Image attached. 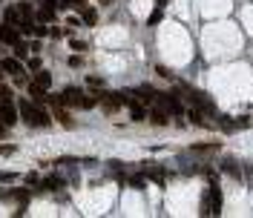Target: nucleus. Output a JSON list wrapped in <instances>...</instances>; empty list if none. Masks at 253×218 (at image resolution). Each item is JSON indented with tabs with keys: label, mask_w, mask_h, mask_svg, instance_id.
Here are the masks:
<instances>
[{
	"label": "nucleus",
	"mask_w": 253,
	"mask_h": 218,
	"mask_svg": "<svg viewBox=\"0 0 253 218\" xmlns=\"http://www.w3.org/2000/svg\"><path fill=\"white\" fill-rule=\"evenodd\" d=\"M124 103L130 106V115H133V121H147V115H150V112H147V109H144L138 101H133V98H127V95H124Z\"/></svg>",
	"instance_id": "obj_7"
},
{
	"label": "nucleus",
	"mask_w": 253,
	"mask_h": 218,
	"mask_svg": "<svg viewBox=\"0 0 253 218\" xmlns=\"http://www.w3.org/2000/svg\"><path fill=\"white\" fill-rule=\"evenodd\" d=\"M158 101H161V106H164L167 112H173V115H181V112H184V106H181V101H179L176 92H164V95H158Z\"/></svg>",
	"instance_id": "obj_4"
},
{
	"label": "nucleus",
	"mask_w": 253,
	"mask_h": 218,
	"mask_svg": "<svg viewBox=\"0 0 253 218\" xmlns=\"http://www.w3.org/2000/svg\"><path fill=\"white\" fill-rule=\"evenodd\" d=\"M0 69H3L6 75H20V72H23L17 58H3V61H0Z\"/></svg>",
	"instance_id": "obj_14"
},
{
	"label": "nucleus",
	"mask_w": 253,
	"mask_h": 218,
	"mask_svg": "<svg viewBox=\"0 0 253 218\" xmlns=\"http://www.w3.org/2000/svg\"><path fill=\"white\" fill-rule=\"evenodd\" d=\"M81 101H84V92H81L78 86L64 89V103H67V106H81Z\"/></svg>",
	"instance_id": "obj_8"
},
{
	"label": "nucleus",
	"mask_w": 253,
	"mask_h": 218,
	"mask_svg": "<svg viewBox=\"0 0 253 218\" xmlns=\"http://www.w3.org/2000/svg\"><path fill=\"white\" fill-rule=\"evenodd\" d=\"M3 23H6V26H17V23H20V9H17V6H6Z\"/></svg>",
	"instance_id": "obj_15"
},
{
	"label": "nucleus",
	"mask_w": 253,
	"mask_h": 218,
	"mask_svg": "<svg viewBox=\"0 0 253 218\" xmlns=\"http://www.w3.org/2000/svg\"><path fill=\"white\" fill-rule=\"evenodd\" d=\"M58 3H61V6H72V0H58Z\"/></svg>",
	"instance_id": "obj_34"
},
{
	"label": "nucleus",
	"mask_w": 253,
	"mask_h": 218,
	"mask_svg": "<svg viewBox=\"0 0 253 218\" xmlns=\"http://www.w3.org/2000/svg\"><path fill=\"white\" fill-rule=\"evenodd\" d=\"M29 98H32L35 103H43V101H46V89H43V86H37L32 81V84H29Z\"/></svg>",
	"instance_id": "obj_16"
},
{
	"label": "nucleus",
	"mask_w": 253,
	"mask_h": 218,
	"mask_svg": "<svg viewBox=\"0 0 253 218\" xmlns=\"http://www.w3.org/2000/svg\"><path fill=\"white\" fill-rule=\"evenodd\" d=\"M40 184H43V189H49V192H58V189L64 187V178H61V175H49V178H43Z\"/></svg>",
	"instance_id": "obj_17"
},
{
	"label": "nucleus",
	"mask_w": 253,
	"mask_h": 218,
	"mask_svg": "<svg viewBox=\"0 0 253 218\" xmlns=\"http://www.w3.org/2000/svg\"><path fill=\"white\" fill-rule=\"evenodd\" d=\"M135 92H138V101L141 103H155L158 101V92H155L152 86H138Z\"/></svg>",
	"instance_id": "obj_11"
},
{
	"label": "nucleus",
	"mask_w": 253,
	"mask_h": 218,
	"mask_svg": "<svg viewBox=\"0 0 253 218\" xmlns=\"http://www.w3.org/2000/svg\"><path fill=\"white\" fill-rule=\"evenodd\" d=\"M26 184H40V178H37V175H35V172H29V175H26Z\"/></svg>",
	"instance_id": "obj_31"
},
{
	"label": "nucleus",
	"mask_w": 253,
	"mask_h": 218,
	"mask_svg": "<svg viewBox=\"0 0 253 218\" xmlns=\"http://www.w3.org/2000/svg\"><path fill=\"white\" fill-rule=\"evenodd\" d=\"M58 0H43V6L37 9V20L40 23H49V20H55V15H58Z\"/></svg>",
	"instance_id": "obj_5"
},
{
	"label": "nucleus",
	"mask_w": 253,
	"mask_h": 218,
	"mask_svg": "<svg viewBox=\"0 0 253 218\" xmlns=\"http://www.w3.org/2000/svg\"><path fill=\"white\" fill-rule=\"evenodd\" d=\"M187 98H190V103H193V106H199V109H204V112H216V109H213V103H210V98H207L204 92L190 89V92H187Z\"/></svg>",
	"instance_id": "obj_6"
},
{
	"label": "nucleus",
	"mask_w": 253,
	"mask_h": 218,
	"mask_svg": "<svg viewBox=\"0 0 253 218\" xmlns=\"http://www.w3.org/2000/svg\"><path fill=\"white\" fill-rule=\"evenodd\" d=\"M86 84H89V86H104V78H98V75H89V78H86Z\"/></svg>",
	"instance_id": "obj_27"
},
{
	"label": "nucleus",
	"mask_w": 253,
	"mask_h": 218,
	"mask_svg": "<svg viewBox=\"0 0 253 218\" xmlns=\"http://www.w3.org/2000/svg\"><path fill=\"white\" fill-rule=\"evenodd\" d=\"M3 201H20V204H26V201H29V189H6V192H3Z\"/></svg>",
	"instance_id": "obj_13"
},
{
	"label": "nucleus",
	"mask_w": 253,
	"mask_h": 218,
	"mask_svg": "<svg viewBox=\"0 0 253 218\" xmlns=\"http://www.w3.org/2000/svg\"><path fill=\"white\" fill-rule=\"evenodd\" d=\"M81 20H84L86 26H95V20H98V12H95V9H84V12H81Z\"/></svg>",
	"instance_id": "obj_21"
},
{
	"label": "nucleus",
	"mask_w": 253,
	"mask_h": 218,
	"mask_svg": "<svg viewBox=\"0 0 253 218\" xmlns=\"http://www.w3.org/2000/svg\"><path fill=\"white\" fill-rule=\"evenodd\" d=\"M69 66L78 69V66H81V58H78V55H72V58H69Z\"/></svg>",
	"instance_id": "obj_32"
},
{
	"label": "nucleus",
	"mask_w": 253,
	"mask_h": 218,
	"mask_svg": "<svg viewBox=\"0 0 253 218\" xmlns=\"http://www.w3.org/2000/svg\"><path fill=\"white\" fill-rule=\"evenodd\" d=\"M17 109H20V118L29 124V126H52V118H49V112H43L40 109V103H32V101H20L17 103Z\"/></svg>",
	"instance_id": "obj_1"
},
{
	"label": "nucleus",
	"mask_w": 253,
	"mask_h": 218,
	"mask_svg": "<svg viewBox=\"0 0 253 218\" xmlns=\"http://www.w3.org/2000/svg\"><path fill=\"white\" fill-rule=\"evenodd\" d=\"M219 126L224 129V132H236V129H239V124H236V121H230L227 115H219Z\"/></svg>",
	"instance_id": "obj_20"
},
{
	"label": "nucleus",
	"mask_w": 253,
	"mask_h": 218,
	"mask_svg": "<svg viewBox=\"0 0 253 218\" xmlns=\"http://www.w3.org/2000/svg\"><path fill=\"white\" fill-rule=\"evenodd\" d=\"M101 106L104 112H118L124 106V92H101Z\"/></svg>",
	"instance_id": "obj_3"
},
{
	"label": "nucleus",
	"mask_w": 253,
	"mask_h": 218,
	"mask_svg": "<svg viewBox=\"0 0 253 218\" xmlns=\"http://www.w3.org/2000/svg\"><path fill=\"white\" fill-rule=\"evenodd\" d=\"M15 55H17V58H26V55H29V46H26L23 40H20V43H15Z\"/></svg>",
	"instance_id": "obj_25"
},
{
	"label": "nucleus",
	"mask_w": 253,
	"mask_h": 218,
	"mask_svg": "<svg viewBox=\"0 0 253 218\" xmlns=\"http://www.w3.org/2000/svg\"><path fill=\"white\" fill-rule=\"evenodd\" d=\"M72 6H75L78 12H84V9H86V0H72Z\"/></svg>",
	"instance_id": "obj_33"
},
{
	"label": "nucleus",
	"mask_w": 253,
	"mask_h": 218,
	"mask_svg": "<svg viewBox=\"0 0 253 218\" xmlns=\"http://www.w3.org/2000/svg\"><path fill=\"white\" fill-rule=\"evenodd\" d=\"M221 169H224L227 175H233V178H242V172H239V167H236V158H230V155L221 161Z\"/></svg>",
	"instance_id": "obj_18"
},
{
	"label": "nucleus",
	"mask_w": 253,
	"mask_h": 218,
	"mask_svg": "<svg viewBox=\"0 0 253 218\" xmlns=\"http://www.w3.org/2000/svg\"><path fill=\"white\" fill-rule=\"evenodd\" d=\"M155 124V126H167L170 124V112L164 109V106H155V109H150V115H147Z\"/></svg>",
	"instance_id": "obj_9"
},
{
	"label": "nucleus",
	"mask_w": 253,
	"mask_h": 218,
	"mask_svg": "<svg viewBox=\"0 0 253 218\" xmlns=\"http://www.w3.org/2000/svg\"><path fill=\"white\" fill-rule=\"evenodd\" d=\"M72 49H75V52H84L86 43H84V40H72Z\"/></svg>",
	"instance_id": "obj_30"
},
{
	"label": "nucleus",
	"mask_w": 253,
	"mask_h": 218,
	"mask_svg": "<svg viewBox=\"0 0 253 218\" xmlns=\"http://www.w3.org/2000/svg\"><path fill=\"white\" fill-rule=\"evenodd\" d=\"M17 118H20V109H17V103L9 98V101H0V124H6V126H15Z\"/></svg>",
	"instance_id": "obj_2"
},
{
	"label": "nucleus",
	"mask_w": 253,
	"mask_h": 218,
	"mask_svg": "<svg viewBox=\"0 0 253 218\" xmlns=\"http://www.w3.org/2000/svg\"><path fill=\"white\" fill-rule=\"evenodd\" d=\"M0 40H3L6 46L20 43V32H17V26H15V29H12V26H9V29H3V26H0Z\"/></svg>",
	"instance_id": "obj_10"
},
{
	"label": "nucleus",
	"mask_w": 253,
	"mask_h": 218,
	"mask_svg": "<svg viewBox=\"0 0 253 218\" xmlns=\"http://www.w3.org/2000/svg\"><path fill=\"white\" fill-rule=\"evenodd\" d=\"M35 84L43 86V89H49L52 86V75L46 72V69H37V72H35Z\"/></svg>",
	"instance_id": "obj_19"
},
{
	"label": "nucleus",
	"mask_w": 253,
	"mask_h": 218,
	"mask_svg": "<svg viewBox=\"0 0 253 218\" xmlns=\"http://www.w3.org/2000/svg\"><path fill=\"white\" fill-rule=\"evenodd\" d=\"M15 178H17L15 172H0V181H3V184H12Z\"/></svg>",
	"instance_id": "obj_26"
},
{
	"label": "nucleus",
	"mask_w": 253,
	"mask_h": 218,
	"mask_svg": "<svg viewBox=\"0 0 253 218\" xmlns=\"http://www.w3.org/2000/svg\"><path fill=\"white\" fill-rule=\"evenodd\" d=\"M52 109H55V118H58V121L67 126V129H72V126H75V121L69 118V112H67V106H64V103H55Z\"/></svg>",
	"instance_id": "obj_12"
},
{
	"label": "nucleus",
	"mask_w": 253,
	"mask_h": 218,
	"mask_svg": "<svg viewBox=\"0 0 253 218\" xmlns=\"http://www.w3.org/2000/svg\"><path fill=\"white\" fill-rule=\"evenodd\" d=\"M29 69H32V72H37V69H40V58H37V55L29 61Z\"/></svg>",
	"instance_id": "obj_29"
},
{
	"label": "nucleus",
	"mask_w": 253,
	"mask_h": 218,
	"mask_svg": "<svg viewBox=\"0 0 253 218\" xmlns=\"http://www.w3.org/2000/svg\"><path fill=\"white\" fill-rule=\"evenodd\" d=\"M190 150H193V152H216V150H219V144H193Z\"/></svg>",
	"instance_id": "obj_24"
},
{
	"label": "nucleus",
	"mask_w": 253,
	"mask_h": 218,
	"mask_svg": "<svg viewBox=\"0 0 253 218\" xmlns=\"http://www.w3.org/2000/svg\"><path fill=\"white\" fill-rule=\"evenodd\" d=\"M15 152H17L15 144H12V147H9V144H6V147H0V155H15Z\"/></svg>",
	"instance_id": "obj_28"
},
{
	"label": "nucleus",
	"mask_w": 253,
	"mask_h": 218,
	"mask_svg": "<svg viewBox=\"0 0 253 218\" xmlns=\"http://www.w3.org/2000/svg\"><path fill=\"white\" fill-rule=\"evenodd\" d=\"M190 121H193V124H199V126H204V124H207V121H204V109L193 106V109H190Z\"/></svg>",
	"instance_id": "obj_22"
},
{
	"label": "nucleus",
	"mask_w": 253,
	"mask_h": 218,
	"mask_svg": "<svg viewBox=\"0 0 253 218\" xmlns=\"http://www.w3.org/2000/svg\"><path fill=\"white\" fill-rule=\"evenodd\" d=\"M127 187H133V189H144L147 181H144L141 175H130V178H127Z\"/></svg>",
	"instance_id": "obj_23"
}]
</instances>
